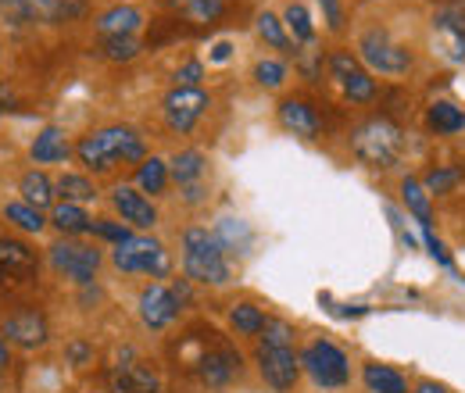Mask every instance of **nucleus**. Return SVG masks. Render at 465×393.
<instances>
[{
    "label": "nucleus",
    "mask_w": 465,
    "mask_h": 393,
    "mask_svg": "<svg viewBox=\"0 0 465 393\" xmlns=\"http://www.w3.org/2000/svg\"><path fill=\"white\" fill-rule=\"evenodd\" d=\"M75 158L86 172L104 175V172H115L118 165L143 162L147 158V140L133 125H104V129H94V133L79 136Z\"/></svg>",
    "instance_id": "f257e3e1"
},
{
    "label": "nucleus",
    "mask_w": 465,
    "mask_h": 393,
    "mask_svg": "<svg viewBox=\"0 0 465 393\" xmlns=\"http://www.w3.org/2000/svg\"><path fill=\"white\" fill-rule=\"evenodd\" d=\"M183 276L201 286H226L232 280L226 247L204 225H190L183 232Z\"/></svg>",
    "instance_id": "f03ea898"
},
{
    "label": "nucleus",
    "mask_w": 465,
    "mask_h": 393,
    "mask_svg": "<svg viewBox=\"0 0 465 393\" xmlns=\"http://www.w3.org/2000/svg\"><path fill=\"white\" fill-rule=\"evenodd\" d=\"M351 151L361 165L369 169H394L405 154V129L391 118H365L354 133H351Z\"/></svg>",
    "instance_id": "7ed1b4c3"
},
{
    "label": "nucleus",
    "mask_w": 465,
    "mask_h": 393,
    "mask_svg": "<svg viewBox=\"0 0 465 393\" xmlns=\"http://www.w3.org/2000/svg\"><path fill=\"white\" fill-rule=\"evenodd\" d=\"M112 265L122 276H151V280H165L173 272V258H169L165 243L154 236H129V240L115 243Z\"/></svg>",
    "instance_id": "20e7f679"
},
{
    "label": "nucleus",
    "mask_w": 465,
    "mask_h": 393,
    "mask_svg": "<svg viewBox=\"0 0 465 393\" xmlns=\"http://www.w3.org/2000/svg\"><path fill=\"white\" fill-rule=\"evenodd\" d=\"M301 372H308V379L319 390H344L351 383V361L348 354L333 343V339H312L301 350Z\"/></svg>",
    "instance_id": "39448f33"
},
{
    "label": "nucleus",
    "mask_w": 465,
    "mask_h": 393,
    "mask_svg": "<svg viewBox=\"0 0 465 393\" xmlns=\"http://www.w3.org/2000/svg\"><path fill=\"white\" fill-rule=\"evenodd\" d=\"M358 61L369 68V72H380V75H405L411 72V51L401 47L383 25H372L358 36Z\"/></svg>",
    "instance_id": "423d86ee"
},
{
    "label": "nucleus",
    "mask_w": 465,
    "mask_h": 393,
    "mask_svg": "<svg viewBox=\"0 0 465 393\" xmlns=\"http://www.w3.org/2000/svg\"><path fill=\"white\" fill-rule=\"evenodd\" d=\"M186 282H151L140 290V300H136V311H140V322L151 329V333H162L169 329L183 304H186Z\"/></svg>",
    "instance_id": "0eeeda50"
},
{
    "label": "nucleus",
    "mask_w": 465,
    "mask_h": 393,
    "mask_svg": "<svg viewBox=\"0 0 465 393\" xmlns=\"http://www.w3.org/2000/svg\"><path fill=\"white\" fill-rule=\"evenodd\" d=\"M47 261H51V269H54L58 276L86 286V282L97 280V269H101L104 254H101L97 247H90V243H79V240H72V236H61V240H54V243L47 247Z\"/></svg>",
    "instance_id": "6e6552de"
},
{
    "label": "nucleus",
    "mask_w": 465,
    "mask_h": 393,
    "mask_svg": "<svg viewBox=\"0 0 465 393\" xmlns=\"http://www.w3.org/2000/svg\"><path fill=\"white\" fill-rule=\"evenodd\" d=\"M208 108H212V97L201 86H173L162 97V118H165L169 133H175V136L193 133V125L201 122V114Z\"/></svg>",
    "instance_id": "1a4fd4ad"
},
{
    "label": "nucleus",
    "mask_w": 465,
    "mask_h": 393,
    "mask_svg": "<svg viewBox=\"0 0 465 393\" xmlns=\"http://www.w3.org/2000/svg\"><path fill=\"white\" fill-rule=\"evenodd\" d=\"M326 64H330L333 83L341 86V93L348 97L351 104H369V101H376V79H372V72L351 54V51H333Z\"/></svg>",
    "instance_id": "9d476101"
},
{
    "label": "nucleus",
    "mask_w": 465,
    "mask_h": 393,
    "mask_svg": "<svg viewBox=\"0 0 465 393\" xmlns=\"http://www.w3.org/2000/svg\"><path fill=\"white\" fill-rule=\"evenodd\" d=\"M258 372L265 379V387L276 393H287L301 379V354H293V347H269L258 343Z\"/></svg>",
    "instance_id": "9b49d317"
},
{
    "label": "nucleus",
    "mask_w": 465,
    "mask_h": 393,
    "mask_svg": "<svg viewBox=\"0 0 465 393\" xmlns=\"http://www.w3.org/2000/svg\"><path fill=\"white\" fill-rule=\"evenodd\" d=\"M0 337L7 343H15V347H22V350H36V347L47 343L51 329H47V319L36 308H25V311H15V315L4 319Z\"/></svg>",
    "instance_id": "f8f14e48"
},
{
    "label": "nucleus",
    "mask_w": 465,
    "mask_h": 393,
    "mask_svg": "<svg viewBox=\"0 0 465 393\" xmlns=\"http://www.w3.org/2000/svg\"><path fill=\"white\" fill-rule=\"evenodd\" d=\"M112 208L118 211V219L129 229H154L158 225V208L147 193H140L136 186H115L112 190Z\"/></svg>",
    "instance_id": "ddd939ff"
},
{
    "label": "nucleus",
    "mask_w": 465,
    "mask_h": 393,
    "mask_svg": "<svg viewBox=\"0 0 465 393\" xmlns=\"http://www.w3.org/2000/svg\"><path fill=\"white\" fill-rule=\"evenodd\" d=\"M197 376H201V379H204V387H212V390L230 387L232 379L240 376V354L230 350L226 343H219V347L204 350V354L197 358Z\"/></svg>",
    "instance_id": "4468645a"
},
{
    "label": "nucleus",
    "mask_w": 465,
    "mask_h": 393,
    "mask_svg": "<svg viewBox=\"0 0 465 393\" xmlns=\"http://www.w3.org/2000/svg\"><path fill=\"white\" fill-rule=\"evenodd\" d=\"M40 269V258L29 243L15 236H0V280H33Z\"/></svg>",
    "instance_id": "2eb2a0df"
},
{
    "label": "nucleus",
    "mask_w": 465,
    "mask_h": 393,
    "mask_svg": "<svg viewBox=\"0 0 465 393\" xmlns=\"http://www.w3.org/2000/svg\"><path fill=\"white\" fill-rule=\"evenodd\" d=\"M276 118H280V125H283L287 133L301 136V140H319V133H322V118H319V112H315L308 101H301V97L280 101Z\"/></svg>",
    "instance_id": "dca6fc26"
},
{
    "label": "nucleus",
    "mask_w": 465,
    "mask_h": 393,
    "mask_svg": "<svg viewBox=\"0 0 465 393\" xmlns=\"http://www.w3.org/2000/svg\"><path fill=\"white\" fill-rule=\"evenodd\" d=\"M72 154H75V147L68 143V133H64L61 125L40 129V136H36L33 147H29V158H33L36 165H64Z\"/></svg>",
    "instance_id": "f3484780"
},
{
    "label": "nucleus",
    "mask_w": 465,
    "mask_h": 393,
    "mask_svg": "<svg viewBox=\"0 0 465 393\" xmlns=\"http://www.w3.org/2000/svg\"><path fill=\"white\" fill-rule=\"evenodd\" d=\"M29 4V22L61 25V22H79L90 11V0H25Z\"/></svg>",
    "instance_id": "a211bd4d"
},
{
    "label": "nucleus",
    "mask_w": 465,
    "mask_h": 393,
    "mask_svg": "<svg viewBox=\"0 0 465 393\" xmlns=\"http://www.w3.org/2000/svg\"><path fill=\"white\" fill-rule=\"evenodd\" d=\"M94 25L101 36H136V29L143 25V11L133 4H112L108 11L97 15Z\"/></svg>",
    "instance_id": "6ab92c4d"
},
{
    "label": "nucleus",
    "mask_w": 465,
    "mask_h": 393,
    "mask_svg": "<svg viewBox=\"0 0 465 393\" xmlns=\"http://www.w3.org/2000/svg\"><path fill=\"white\" fill-rule=\"evenodd\" d=\"M18 193H22V201L25 204H33V208H40V211H47V208H54V197H58V190H54V179L47 175L44 169H29L22 179H18Z\"/></svg>",
    "instance_id": "aec40b11"
},
{
    "label": "nucleus",
    "mask_w": 465,
    "mask_h": 393,
    "mask_svg": "<svg viewBox=\"0 0 465 393\" xmlns=\"http://www.w3.org/2000/svg\"><path fill=\"white\" fill-rule=\"evenodd\" d=\"M118 387L122 393H158V376L147 361H118Z\"/></svg>",
    "instance_id": "412c9836"
},
{
    "label": "nucleus",
    "mask_w": 465,
    "mask_h": 393,
    "mask_svg": "<svg viewBox=\"0 0 465 393\" xmlns=\"http://www.w3.org/2000/svg\"><path fill=\"white\" fill-rule=\"evenodd\" d=\"M361 379H365V390L369 393H408L405 376L398 368H391V365H380V361H365Z\"/></svg>",
    "instance_id": "4be33fe9"
},
{
    "label": "nucleus",
    "mask_w": 465,
    "mask_h": 393,
    "mask_svg": "<svg viewBox=\"0 0 465 393\" xmlns=\"http://www.w3.org/2000/svg\"><path fill=\"white\" fill-rule=\"evenodd\" d=\"M47 222L54 225L61 236H72V240H75V236L90 232L94 219L86 215L83 204H68V201H64V204H54V208H51V219H47Z\"/></svg>",
    "instance_id": "5701e85b"
},
{
    "label": "nucleus",
    "mask_w": 465,
    "mask_h": 393,
    "mask_svg": "<svg viewBox=\"0 0 465 393\" xmlns=\"http://www.w3.org/2000/svg\"><path fill=\"white\" fill-rule=\"evenodd\" d=\"M169 179H173V172H169V162H162V158H143L136 165V190L140 193L162 197L169 190Z\"/></svg>",
    "instance_id": "b1692460"
},
{
    "label": "nucleus",
    "mask_w": 465,
    "mask_h": 393,
    "mask_svg": "<svg viewBox=\"0 0 465 393\" xmlns=\"http://www.w3.org/2000/svg\"><path fill=\"white\" fill-rule=\"evenodd\" d=\"M169 172H173L175 186L201 182V179H204V172H208V158H204V151H197V147L179 151L173 162H169Z\"/></svg>",
    "instance_id": "393cba45"
},
{
    "label": "nucleus",
    "mask_w": 465,
    "mask_h": 393,
    "mask_svg": "<svg viewBox=\"0 0 465 393\" xmlns=\"http://www.w3.org/2000/svg\"><path fill=\"white\" fill-rule=\"evenodd\" d=\"M54 190H58V197H64L68 204H90V201H97L94 179L90 175H79V172H61L58 179H54Z\"/></svg>",
    "instance_id": "a878e982"
},
{
    "label": "nucleus",
    "mask_w": 465,
    "mask_h": 393,
    "mask_svg": "<svg viewBox=\"0 0 465 393\" xmlns=\"http://www.w3.org/2000/svg\"><path fill=\"white\" fill-rule=\"evenodd\" d=\"M265 322H269V315L251 300H240L230 308V326L236 329V337H262Z\"/></svg>",
    "instance_id": "bb28decb"
},
{
    "label": "nucleus",
    "mask_w": 465,
    "mask_h": 393,
    "mask_svg": "<svg viewBox=\"0 0 465 393\" xmlns=\"http://www.w3.org/2000/svg\"><path fill=\"white\" fill-rule=\"evenodd\" d=\"M426 125H430L437 136H455V133L465 129V112L455 108V104H448V101H437V104H430V112H426Z\"/></svg>",
    "instance_id": "cd10ccee"
},
{
    "label": "nucleus",
    "mask_w": 465,
    "mask_h": 393,
    "mask_svg": "<svg viewBox=\"0 0 465 393\" xmlns=\"http://www.w3.org/2000/svg\"><path fill=\"white\" fill-rule=\"evenodd\" d=\"M401 201L405 208L419 219V225H433V197L426 193V186L419 179H401Z\"/></svg>",
    "instance_id": "c85d7f7f"
},
{
    "label": "nucleus",
    "mask_w": 465,
    "mask_h": 393,
    "mask_svg": "<svg viewBox=\"0 0 465 393\" xmlns=\"http://www.w3.org/2000/svg\"><path fill=\"white\" fill-rule=\"evenodd\" d=\"M169 4L183 11V18L193 25H212L226 15V0H169Z\"/></svg>",
    "instance_id": "c756f323"
},
{
    "label": "nucleus",
    "mask_w": 465,
    "mask_h": 393,
    "mask_svg": "<svg viewBox=\"0 0 465 393\" xmlns=\"http://www.w3.org/2000/svg\"><path fill=\"white\" fill-rule=\"evenodd\" d=\"M4 219L15 225L18 232H44V229H47L44 211L33 208V204H25V201H7V204H4Z\"/></svg>",
    "instance_id": "7c9ffc66"
},
{
    "label": "nucleus",
    "mask_w": 465,
    "mask_h": 393,
    "mask_svg": "<svg viewBox=\"0 0 465 393\" xmlns=\"http://www.w3.org/2000/svg\"><path fill=\"white\" fill-rule=\"evenodd\" d=\"M97 54L104 61H112V64H125V61H136L143 54V44L136 36H101Z\"/></svg>",
    "instance_id": "2f4dec72"
},
{
    "label": "nucleus",
    "mask_w": 465,
    "mask_h": 393,
    "mask_svg": "<svg viewBox=\"0 0 465 393\" xmlns=\"http://www.w3.org/2000/svg\"><path fill=\"white\" fill-rule=\"evenodd\" d=\"M254 29H258V36L265 40V47L291 54L293 40L287 36V25H283V18H276L272 11H262V15H258V22H254Z\"/></svg>",
    "instance_id": "473e14b6"
},
{
    "label": "nucleus",
    "mask_w": 465,
    "mask_h": 393,
    "mask_svg": "<svg viewBox=\"0 0 465 393\" xmlns=\"http://www.w3.org/2000/svg\"><path fill=\"white\" fill-rule=\"evenodd\" d=\"M433 25L440 29V33H448L451 36V54L465 61V11L462 7H448V11H440L437 18H433Z\"/></svg>",
    "instance_id": "72a5a7b5"
},
{
    "label": "nucleus",
    "mask_w": 465,
    "mask_h": 393,
    "mask_svg": "<svg viewBox=\"0 0 465 393\" xmlns=\"http://www.w3.org/2000/svg\"><path fill=\"white\" fill-rule=\"evenodd\" d=\"M283 25L293 33V40L297 44H312L315 40V25H312V15H308V7L304 4H287V11H283Z\"/></svg>",
    "instance_id": "f704fd0d"
},
{
    "label": "nucleus",
    "mask_w": 465,
    "mask_h": 393,
    "mask_svg": "<svg viewBox=\"0 0 465 393\" xmlns=\"http://www.w3.org/2000/svg\"><path fill=\"white\" fill-rule=\"evenodd\" d=\"M465 179V172L462 169H455V165H444V169H433L430 175H426V193L430 197H444V193H451L459 182Z\"/></svg>",
    "instance_id": "c9c22d12"
},
{
    "label": "nucleus",
    "mask_w": 465,
    "mask_h": 393,
    "mask_svg": "<svg viewBox=\"0 0 465 393\" xmlns=\"http://www.w3.org/2000/svg\"><path fill=\"white\" fill-rule=\"evenodd\" d=\"M254 83L265 86V90H280V86L287 83V64L276 61V57H262V61L254 64Z\"/></svg>",
    "instance_id": "e433bc0d"
},
{
    "label": "nucleus",
    "mask_w": 465,
    "mask_h": 393,
    "mask_svg": "<svg viewBox=\"0 0 465 393\" xmlns=\"http://www.w3.org/2000/svg\"><path fill=\"white\" fill-rule=\"evenodd\" d=\"M258 343H269V347H293V326L283 319H269Z\"/></svg>",
    "instance_id": "4c0bfd02"
},
{
    "label": "nucleus",
    "mask_w": 465,
    "mask_h": 393,
    "mask_svg": "<svg viewBox=\"0 0 465 393\" xmlns=\"http://www.w3.org/2000/svg\"><path fill=\"white\" fill-rule=\"evenodd\" d=\"M90 232L101 236V240H112V243H122V240L133 236V229H129L125 222H118V219H94Z\"/></svg>",
    "instance_id": "58836bf2"
},
{
    "label": "nucleus",
    "mask_w": 465,
    "mask_h": 393,
    "mask_svg": "<svg viewBox=\"0 0 465 393\" xmlns=\"http://www.w3.org/2000/svg\"><path fill=\"white\" fill-rule=\"evenodd\" d=\"M422 240H426V251H430V258L437 261V265H444V269H455V261H451V254H448V247L433 236V225H422Z\"/></svg>",
    "instance_id": "ea45409f"
},
{
    "label": "nucleus",
    "mask_w": 465,
    "mask_h": 393,
    "mask_svg": "<svg viewBox=\"0 0 465 393\" xmlns=\"http://www.w3.org/2000/svg\"><path fill=\"white\" fill-rule=\"evenodd\" d=\"M201 79H204V64H201V61H186V64H179L173 75L175 86H197Z\"/></svg>",
    "instance_id": "a19ab883"
},
{
    "label": "nucleus",
    "mask_w": 465,
    "mask_h": 393,
    "mask_svg": "<svg viewBox=\"0 0 465 393\" xmlns=\"http://www.w3.org/2000/svg\"><path fill=\"white\" fill-rule=\"evenodd\" d=\"M319 7H322L326 25H330L333 33H341V29H344V4H341V0H319Z\"/></svg>",
    "instance_id": "79ce46f5"
},
{
    "label": "nucleus",
    "mask_w": 465,
    "mask_h": 393,
    "mask_svg": "<svg viewBox=\"0 0 465 393\" xmlns=\"http://www.w3.org/2000/svg\"><path fill=\"white\" fill-rule=\"evenodd\" d=\"M183 190V201L186 204H201L204 201V179L201 182H190V186H179Z\"/></svg>",
    "instance_id": "37998d69"
},
{
    "label": "nucleus",
    "mask_w": 465,
    "mask_h": 393,
    "mask_svg": "<svg viewBox=\"0 0 465 393\" xmlns=\"http://www.w3.org/2000/svg\"><path fill=\"white\" fill-rule=\"evenodd\" d=\"M68 354H72V361H75V365H83V361L90 358V347H83V343H72V347H68Z\"/></svg>",
    "instance_id": "c03bdc74"
},
{
    "label": "nucleus",
    "mask_w": 465,
    "mask_h": 393,
    "mask_svg": "<svg viewBox=\"0 0 465 393\" xmlns=\"http://www.w3.org/2000/svg\"><path fill=\"white\" fill-rule=\"evenodd\" d=\"M11 365V347H7V339L0 337V372Z\"/></svg>",
    "instance_id": "a18cd8bd"
},
{
    "label": "nucleus",
    "mask_w": 465,
    "mask_h": 393,
    "mask_svg": "<svg viewBox=\"0 0 465 393\" xmlns=\"http://www.w3.org/2000/svg\"><path fill=\"white\" fill-rule=\"evenodd\" d=\"M230 44H215V54H212V61H226V57H230Z\"/></svg>",
    "instance_id": "49530a36"
},
{
    "label": "nucleus",
    "mask_w": 465,
    "mask_h": 393,
    "mask_svg": "<svg viewBox=\"0 0 465 393\" xmlns=\"http://www.w3.org/2000/svg\"><path fill=\"white\" fill-rule=\"evenodd\" d=\"M411 393H448V390H444V387H437V383H419Z\"/></svg>",
    "instance_id": "de8ad7c7"
},
{
    "label": "nucleus",
    "mask_w": 465,
    "mask_h": 393,
    "mask_svg": "<svg viewBox=\"0 0 465 393\" xmlns=\"http://www.w3.org/2000/svg\"><path fill=\"white\" fill-rule=\"evenodd\" d=\"M0 4H7V0H0Z\"/></svg>",
    "instance_id": "09e8293b"
}]
</instances>
